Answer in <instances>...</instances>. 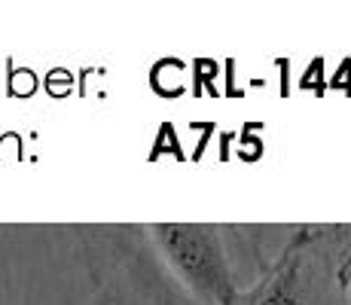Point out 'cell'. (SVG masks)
<instances>
[{
    "mask_svg": "<svg viewBox=\"0 0 351 305\" xmlns=\"http://www.w3.org/2000/svg\"><path fill=\"white\" fill-rule=\"evenodd\" d=\"M73 232L107 305H229L272 263L254 226L83 223Z\"/></svg>",
    "mask_w": 351,
    "mask_h": 305,
    "instance_id": "6da1fadb",
    "label": "cell"
},
{
    "mask_svg": "<svg viewBox=\"0 0 351 305\" xmlns=\"http://www.w3.org/2000/svg\"><path fill=\"white\" fill-rule=\"evenodd\" d=\"M229 305H348L342 223L296 226L260 278L241 287Z\"/></svg>",
    "mask_w": 351,
    "mask_h": 305,
    "instance_id": "7a4b0ae2",
    "label": "cell"
},
{
    "mask_svg": "<svg viewBox=\"0 0 351 305\" xmlns=\"http://www.w3.org/2000/svg\"><path fill=\"white\" fill-rule=\"evenodd\" d=\"M342 278H346L348 305H351V223H342Z\"/></svg>",
    "mask_w": 351,
    "mask_h": 305,
    "instance_id": "3957f363",
    "label": "cell"
}]
</instances>
